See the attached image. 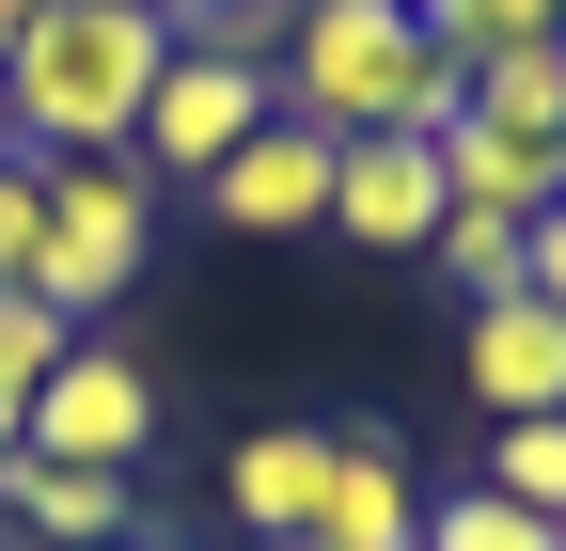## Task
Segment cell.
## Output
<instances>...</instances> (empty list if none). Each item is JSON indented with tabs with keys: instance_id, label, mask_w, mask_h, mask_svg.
Instances as JSON below:
<instances>
[{
	"instance_id": "2",
	"label": "cell",
	"mask_w": 566,
	"mask_h": 551,
	"mask_svg": "<svg viewBox=\"0 0 566 551\" xmlns=\"http://www.w3.org/2000/svg\"><path fill=\"white\" fill-rule=\"evenodd\" d=\"M268 95L300 126H331V143H441V126L472 111V63H441L424 17H394V0H300Z\"/></svg>"
},
{
	"instance_id": "11",
	"label": "cell",
	"mask_w": 566,
	"mask_h": 551,
	"mask_svg": "<svg viewBox=\"0 0 566 551\" xmlns=\"http://www.w3.org/2000/svg\"><path fill=\"white\" fill-rule=\"evenodd\" d=\"M315 505H331V426H252L221 457V520L237 536H315Z\"/></svg>"
},
{
	"instance_id": "19",
	"label": "cell",
	"mask_w": 566,
	"mask_h": 551,
	"mask_svg": "<svg viewBox=\"0 0 566 551\" xmlns=\"http://www.w3.org/2000/svg\"><path fill=\"white\" fill-rule=\"evenodd\" d=\"M32 237H48V158L0 143V284H32Z\"/></svg>"
},
{
	"instance_id": "17",
	"label": "cell",
	"mask_w": 566,
	"mask_h": 551,
	"mask_svg": "<svg viewBox=\"0 0 566 551\" xmlns=\"http://www.w3.org/2000/svg\"><path fill=\"white\" fill-rule=\"evenodd\" d=\"M520 237H535V221H488V205H457V221H441V237H424V252H441V284H457V315L520 284Z\"/></svg>"
},
{
	"instance_id": "22",
	"label": "cell",
	"mask_w": 566,
	"mask_h": 551,
	"mask_svg": "<svg viewBox=\"0 0 566 551\" xmlns=\"http://www.w3.org/2000/svg\"><path fill=\"white\" fill-rule=\"evenodd\" d=\"M0 143H17V126H0Z\"/></svg>"
},
{
	"instance_id": "7",
	"label": "cell",
	"mask_w": 566,
	"mask_h": 551,
	"mask_svg": "<svg viewBox=\"0 0 566 551\" xmlns=\"http://www.w3.org/2000/svg\"><path fill=\"white\" fill-rule=\"evenodd\" d=\"M457 378H472L488 426H551V409H566V315H551L535 284L472 300V315H457Z\"/></svg>"
},
{
	"instance_id": "26",
	"label": "cell",
	"mask_w": 566,
	"mask_h": 551,
	"mask_svg": "<svg viewBox=\"0 0 566 551\" xmlns=\"http://www.w3.org/2000/svg\"><path fill=\"white\" fill-rule=\"evenodd\" d=\"M551 158H566V143H551Z\"/></svg>"
},
{
	"instance_id": "12",
	"label": "cell",
	"mask_w": 566,
	"mask_h": 551,
	"mask_svg": "<svg viewBox=\"0 0 566 551\" xmlns=\"http://www.w3.org/2000/svg\"><path fill=\"white\" fill-rule=\"evenodd\" d=\"M441 189L457 205H488V221H551V205H566V158L551 143H504V126H441Z\"/></svg>"
},
{
	"instance_id": "23",
	"label": "cell",
	"mask_w": 566,
	"mask_h": 551,
	"mask_svg": "<svg viewBox=\"0 0 566 551\" xmlns=\"http://www.w3.org/2000/svg\"><path fill=\"white\" fill-rule=\"evenodd\" d=\"M142 17H158V0H142Z\"/></svg>"
},
{
	"instance_id": "21",
	"label": "cell",
	"mask_w": 566,
	"mask_h": 551,
	"mask_svg": "<svg viewBox=\"0 0 566 551\" xmlns=\"http://www.w3.org/2000/svg\"><path fill=\"white\" fill-rule=\"evenodd\" d=\"M237 551H315V536H237Z\"/></svg>"
},
{
	"instance_id": "8",
	"label": "cell",
	"mask_w": 566,
	"mask_h": 551,
	"mask_svg": "<svg viewBox=\"0 0 566 551\" xmlns=\"http://www.w3.org/2000/svg\"><path fill=\"white\" fill-rule=\"evenodd\" d=\"M441 221H457L441 143H346V174H331V237L346 252H424Z\"/></svg>"
},
{
	"instance_id": "20",
	"label": "cell",
	"mask_w": 566,
	"mask_h": 551,
	"mask_svg": "<svg viewBox=\"0 0 566 551\" xmlns=\"http://www.w3.org/2000/svg\"><path fill=\"white\" fill-rule=\"evenodd\" d=\"M32 17H48V0H0V48H17V32H32Z\"/></svg>"
},
{
	"instance_id": "1",
	"label": "cell",
	"mask_w": 566,
	"mask_h": 551,
	"mask_svg": "<svg viewBox=\"0 0 566 551\" xmlns=\"http://www.w3.org/2000/svg\"><path fill=\"white\" fill-rule=\"evenodd\" d=\"M174 32L142 17V0H48V17L0 48V126H17V158H126L142 143V95H158Z\"/></svg>"
},
{
	"instance_id": "13",
	"label": "cell",
	"mask_w": 566,
	"mask_h": 551,
	"mask_svg": "<svg viewBox=\"0 0 566 551\" xmlns=\"http://www.w3.org/2000/svg\"><path fill=\"white\" fill-rule=\"evenodd\" d=\"M472 126H504V143H566V32L472 63Z\"/></svg>"
},
{
	"instance_id": "3",
	"label": "cell",
	"mask_w": 566,
	"mask_h": 551,
	"mask_svg": "<svg viewBox=\"0 0 566 551\" xmlns=\"http://www.w3.org/2000/svg\"><path fill=\"white\" fill-rule=\"evenodd\" d=\"M142 252H158V189H142V158H63L48 174V237H32V300L63 331H95L126 284H142Z\"/></svg>"
},
{
	"instance_id": "18",
	"label": "cell",
	"mask_w": 566,
	"mask_h": 551,
	"mask_svg": "<svg viewBox=\"0 0 566 551\" xmlns=\"http://www.w3.org/2000/svg\"><path fill=\"white\" fill-rule=\"evenodd\" d=\"M424 551H566V520H535L504 489H457V505H424Z\"/></svg>"
},
{
	"instance_id": "14",
	"label": "cell",
	"mask_w": 566,
	"mask_h": 551,
	"mask_svg": "<svg viewBox=\"0 0 566 551\" xmlns=\"http://www.w3.org/2000/svg\"><path fill=\"white\" fill-rule=\"evenodd\" d=\"M63 347H80V331H63L32 284H0V457L32 441V394H48V363H63Z\"/></svg>"
},
{
	"instance_id": "25",
	"label": "cell",
	"mask_w": 566,
	"mask_h": 551,
	"mask_svg": "<svg viewBox=\"0 0 566 551\" xmlns=\"http://www.w3.org/2000/svg\"><path fill=\"white\" fill-rule=\"evenodd\" d=\"M394 17H409V0H394Z\"/></svg>"
},
{
	"instance_id": "5",
	"label": "cell",
	"mask_w": 566,
	"mask_h": 551,
	"mask_svg": "<svg viewBox=\"0 0 566 551\" xmlns=\"http://www.w3.org/2000/svg\"><path fill=\"white\" fill-rule=\"evenodd\" d=\"M32 457H63V472H142V457H158V378H142L111 331H80V347L48 363V394H32Z\"/></svg>"
},
{
	"instance_id": "15",
	"label": "cell",
	"mask_w": 566,
	"mask_h": 551,
	"mask_svg": "<svg viewBox=\"0 0 566 551\" xmlns=\"http://www.w3.org/2000/svg\"><path fill=\"white\" fill-rule=\"evenodd\" d=\"M409 17H424L441 63H504V48H551V32H566L551 0H409Z\"/></svg>"
},
{
	"instance_id": "24",
	"label": "cell",
	"mask_w": 566,
	"mask_h": 551,
	"mask_svg": "<svg viewBox=\"0 0 566 551\" xmlns=\"http://www.w3.org/2000/svg\"><path fill=\"white\" fill-rule=\"evenodd\" d=\"M551 17H566V0H551Z\"/></svg>"
},
{
	"instance_id": "10",
	"label": "cell",
	"mask_w": 566,
	"mask_h": 551,
	"mask_svg": "<svg viewBox=\"0 0 566 551\" xmlns=\"http://www.w3.org/2000/svg\"><path fill=\"white\" fill-rule=\"evenodd\" d=\"M0 520H32L48 551H142V489L126 472H63V457H0Z\"/></svg>"
},
{
	"instance_id": "4",
	"label": "cell",
	"mask_w": 566,
	"mask_h": 551,
	"mask_svg": "<svg viewBox=\"0 0 566 551\" xmlns=\"http://www.w3.org/2000/svg\"><path fill=\"white\" fill-rule=\"evenodd\" d=\"M268 111H283V95H268V63L174 48V63H158V95H142V143H126V158H142V189H205V174H221Z\"/></svg>"
},
{
	"instance_id": "6",
	"label": "cell",
	"mask_w": 566,
	"mask_h": 551,
	"mask_svg": "<svg viewBox=\"0 0 566 551\" xmlns=\"http://www.w3.org/2000/svg\"><path fill=\"white\" fill-rule=\"evenodd\" d=\"M331 174H346V143H331V126L268 111L252 143L205 174V221H221V237H315V221H331Z\"/></svg>"
},
{
	"instance_id": "9",
	"label": "cell",
	"mask_w": 566,
	"mask_h": 551,
	"mask_svg": "<svg viewBox=\"0 0 566 551\" xmlns=\"http://www.w3.org/2000/svg\"><path fill=\"white\" fill-rule=\"evenodd\" d=\"M315 551H424V489H409V457L394 426L363 409V426H331V505H315Z\"/></svg>"
},
{
	"instance_id": "16",
	"label": "cell",
	"mask_w": 566,
	"mask_h": 551,
	"mask_svg": "<svg viewBox=\"0 0 566 551\" xmlns=\"http://www.w3.org/2000/svg\"><path fill=\"white\" fill-rule=\"evenodd\" d=\"M472 489H504V505L566 520V409H551V426H488V457H472Z\"/></svg>"
}]
</instances>
